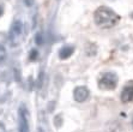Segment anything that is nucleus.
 Instances as JSON below:
<instances>
[{"label":"nucleus","mask_w":133,"mask_h":132,"mask_svg":"<svg viewBox=\"0 0 133 132\" xmlns=\"http://www.w3.org/2000/svg\"><path fill=\"white\" fill-rule=\"evenodd\" d=\"M94 21H95L96 25L99 27V28L110 29V28H114L115 25L118 24L119 21H120V17L118 16V13H115L109 7L101 6L94 13Z\"/></svg>","instance_id":"obj_1"},{"label":"nucleus","mask_w":133,"mask_h":132,"mask_svg":"<svg viewBox=\"0 0 133 132\" xmlns=\"http://www.w3.org/2000/svg\"><path fill=\"white\" fill-rule=\"evenodd\" d=\"M118 85V76L114 72H105L98 79V86L102 90H114Z\"/></svg>","instance_id":"obj_2"},{"label":"nucleus","mask_w":133,"mask_h":132,"mask_svg":"<svg viewBox=\"0 0 133 132\" xmlns=\"http://www.w3.org/2000/svg\"><path fill=\"white\" fill-rule=\"evenodd\" d=\"M89 95H90V91L89 89H88L87 86H77L76 89H74L73 91V97L74 100L77 102H84L87 101L88 98H89Z\"/></svg>","instance_id":"obj_3"},{"label":"nucleus","mask_w":133,"mask_h":132,"mask_svg":"<svg viewBox=\"0 0 133 132\" xmlns=\"http://www.w3.org/2000/svg\"><path fill=\"white\" fill-rule=\"evenodd\" d=\"M121 101L126 103V102H132L133 101V85H127L124 88V90L121 91Z\"/></svg>","instance_id":"obj_4"},{"label":"nucleus","mask_w":133,"mask_h":132,"mask_svg":"<svg viewBox=\"0 0 133 132\" xmlns=\"http://www.w3.org/2000/svg\"><path fill=\"white\" fill-rule=\"evenodd\" d=\"M74 52V48L71 46H65V47H62L61 49H60V52H59V56L60 59H67L70 58V56L73 54Z\"/></svg>","instance_id":"obj_5"},{"label":"nucleus","mask_w":133,"mask_h":132,"mask_svg":"<svg viewBox=\"0 0 133 132\" xmlns=\"http://www.w3.org/2000/svg\"><path fill=\"white\" fill-rule=\"evenodd\" d=\"M22 29H23L22 23H21L19 21L15 22V23H13V25H12V28H11V36L18 37L19 35L22 34Z\"/></svg>","instance_id":"obj_6"},{"label":"nucleus","mask_w":133,"mask_h":132,"mask_svg":"<svg viewBox=\"0 0 133 132\" xmlns=\"http://www.w3.org/2000/svg\"><path fill=\"white\" fill-rule=\"evenodd\" d=\"M22 130H21V132H28V124H26V120L24 119V118L22 117Z\"/></svg>","instance_id":"obj_7"},{"label":"nucleus","mask_w":133,"mask_h":132,"mask_svg":"<svg viewBox=\"0 0 133 132\" xmlns=\"http://www.w3.org/2000/svg\"><path fill=\"white\" fill-rule=\"evenodd\" d=\"M37 58V51L36 49H32L30 53V60H34V59Z\"/></svg>","instance_id":"obj_8"},{"label":"nucleus","mask_w":133,"mask_h":132,"mask_svg":"<svg viewBox=\"0 0 133 132\" xmlns=\"http://www.w3.org/2000/svg\"><path fill=\"white\" fill-rule=\"evenodd\" d=\"M23 3H24L25 6L30 7V6H32V5H34V0H23Z\"/></svg>","instance_id":"obj_9"},{"label":"nucleus","mask_w":133,"mask_h":132,"mask_svg":"<svg viewBox=\"0 0 133 132\" xmlns=\"http://www.w3.org/2000/svg\"><path fill=\"white\" fill-rule=\"evenodd\" d=\"M36 41H37V43H38V45H41V43H42V39H41V34H37V35H36Z\"/></svg>","instance_id":"obj_10"},{"label":"nucleus","mask_w":133,"mask_h":132,"mask_svg":"<svg viewBox=\"0 0 133 132\" xmlns=\"http://www.w3.org/2000/svg\"><path fill=\"white\" fill-rule=\"evenodd\" d=\"M3 13H4V7H3V5H0V17L3 16Z\"/></svg>","instance_id":"obj_11"},{"label":"nucleus","mask_w":133,"mask_h":132,"mask_svg":"<svg viewBox=\"0 0 133 132\" xmlns=\"http://www.w3.org/2000/svg\"><path fill=\"white\" fill-rule=\"evenodd\" d=\"M132 126H133V118H132Z\"/></svg>","instance_id":"obj_12"},{"label":"nucleus","mask_w":133,"mask_h":132,"mask_svg":"<svg viewBox=\"0 0 133 132\" xmlns=\"http://www.w3.org/2000/svg\"><path fill=\"white\" fill-rule=\"evenodd\" d=\"M110 1H114V0H110Z\"/></svg>","instance_id":"obj_13"}]
</instances>
